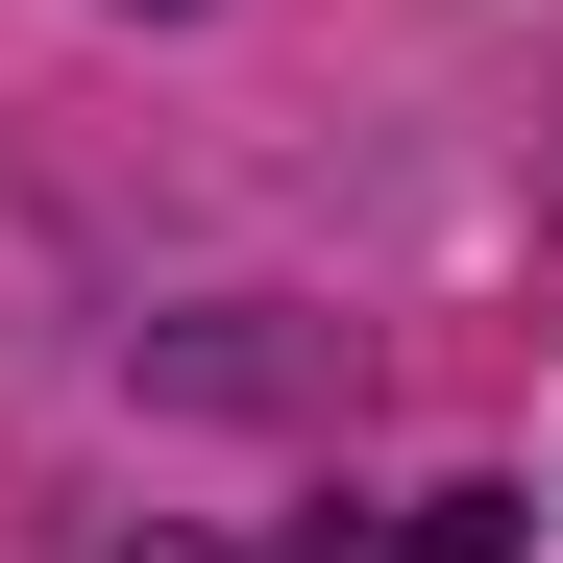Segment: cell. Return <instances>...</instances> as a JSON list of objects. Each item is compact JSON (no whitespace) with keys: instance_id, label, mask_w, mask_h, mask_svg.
<instances>
[]
</instances>
